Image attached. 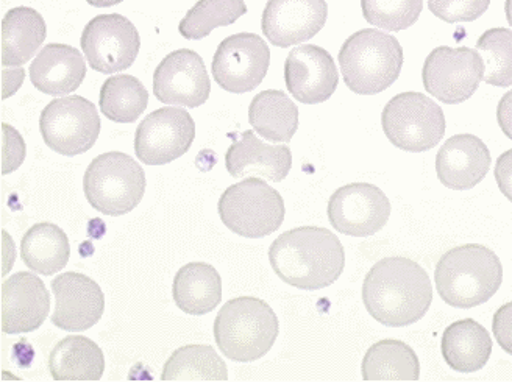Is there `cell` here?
<instances>
[{
  "mask_svg": "<svg viewBox=\"0 0 512 382\" xmlns=\"http://www.w3.org/2000/svg\"><path fill=\"white\" fill-rule=\"evenodd\" d=\"M433 286L424 267L403 256L378 261L363 283V303L378 323L400 328L424 319Z\"/></svg>",
  "mask_w": 512,
  "mask_h": 382,
  "instance_id": "cell-1",
  "label": "cell"
},
{
  "mask_svg": "<svg viewBox=\"0 0 512 382\" xmlns=\"http://www.w3.org/2000/svg\"><path fill=\"white\" fill-rule=\"evenodd\" d=\"M269 261L283 283L319 291L336 283L344 272V245L327 228H294L272 242Z\"/></svg>",
  "mask_w": 512,
  "mask_h": 382,
  "instance_id": "cell-2",
  "label": "cell"
},
{
  "mask_svg": "<svg viewBox=\"0 0 512 382\" xmlns=\"http://www.w3.org/2000/svg\"><path fill=\"white\" fill-rule=\"evenodd\" d=\"M434 283L448 306L477 308L491 300L502 286V262L486 245H458L439 259Z\"/></svg>",
  "mask_w": 512,
  "mask_h": 382,
  "instance_id": "cell-3",
  "label": "cell"
},
{
  "mask_svg": "<svg viewBox=\"0 0 512 382\" xmlns=\"http://www.w3.org/2000/svg\"><path fill=\"white\" fill-rule=\"evenodd\" d=\"M280 323L274 309L256 297L227 301L214 320V340L225 358L253 362L274 347Z\"/></svg>",
  "mask_w": 512,
  "mask_h": 382,
  "instance_id": "cell-4",
  "label": "cell"
},
{
  "mask_svg": "<svg viewBox=\"0 0 512 382\" xmlns=\"http://www.w3.org/2000/svg\"><path fill=\"white\" fill-rule=\"evenodd\" d=\"M345 85L360 96H374L397 82L403 66L399 39L375 29L353 33L339 50Z\"/></svg>",
  "mask_w": 512,
  "mask_h": 382,
  "instance_id": "cell-5",
  "label": "cell"
},
{
  "mask_svg": "<svg viewBox=\"0 0 512 382\" xmlns=\"http://www.w3.org/2000/svg\"><path fill=\"white\" fill-rule=\"evenodd\" d=\"M86 200L99 213L124 216L143 200L146 174L133 158L121 152L102 153L91 161L83 177Z\"/></svg>",
  "mask_w": 512,
  "mask_h": 382,
  "instance_id": "cell-6",
  "label": "cell"
},
{
  "mask_svg": "<svg viewBox=\"0 0 512 382\" xmlns=\"http://www.w3.org/2000/svg\"><path fill=\"white\" fill-rule=\"evenodd\" d=\"M217 209L228 230L249 239L275 233L286 213L280 192L256 177L246 178L225 189Z\"/></svg>",
  "mask_w": 512,
  "mask_h": 382,
  "instance_id": "cell-7",
  "label": "cell"
},
{
  "mask_svg": "<svg viewBox=\"0 0 512 382\" xmlns=\"http://www.w3.org/2000/svg\"><path fill=\"white\" fill-rule=\"evenodd\" d=\"M384 135L405 152H427L445 135V116L438 103L420 92H402L381 114Z\"/></svg>",
  "mask_w": 512,
  "mask_h": 382,
  "instance_id": "cell-8",
  "label": "cell"
},
{
  "mask_svg": "<svg viewBox=\"0 0 512 382\" xmlns=\"http://www.w3.org/2000/svg\"><path fill=\"white\" fill-rule=\"evenodd\" d=\"M100 127L94 103L80 96L52 100L40 117L46 146L63 156L82 155L93 149Z\"/></svg>",
  "mask_w": 512,
  "mask_h": 382,
  "instance_id": "cell-9",
  "label": "cell"
},
{
  "mask_svg": "<svg viewBox=\"0 0 512 382\" xmlns=\"http://www.w3.org/2000/svg\"><path fill=\"white\" fill-rule=\"evenodd\" d=\"M422 80L425 91L442 103L466 102L484 80L483 57L469 47H438L425 60Z\"/></svg>",
  "mask_w": 512,
  "mask_h": 382,
  "instance_id": "cell-10",
  "label": "cell"
},
{
  "mask_svg": "<svg viewBox=\"0 0 512 382\" xmlns=\"http://www.w3.org/2000/svg\"><path fill=\"white\" fill-rule=\"evenodd\" d=\"M80 46L94 71L116 74L135 63L141 38L132 21L124 16L100 15L86 24Z\"/></svg>",
  "mask_w": 512,
  "mask_h": 382,
  "instance_id": "cell-11",
  "label": "cell"
},
{
  "mask_svg": "<svg viewBox=\"0 0 512 382\" xmlns=\"http://www.w3.org/2000/svg\"><path fill=\"white\" fill-rule=\"evenodd\" d=\"M271 52L261 36L238 33L217 47L213 58L214 80L225 91L244 94L260 86L269 71Z\"/></svg>",
  "mask_w": 512,
  "mask_h": 382,
  "instance_id": "cell-12",
  "label": "cell"
},
{
  "mask_svg": "<svg viewBox=\"0 0 512 382\" xmlns=\"http://www.w3.org/2000/svg\"><path fill=\"white\" fill-rule=\"evenodd\" d=\"M196 138V124L183 108H160L136 128L135 153L147 166H164L182 158Z\"/></svg>",
  "mask_w": 512,
  "mask_h": 382,
  "instance_id": "cell-13",
  "label": "cell"
},
{
  "mask_svg": "<svg viewBox=\"0 0 512 382\" xmlns=\"http://www.w3.org/2000/svg\"><path fill=\"white\" fill-rule=\"evenodd\" d=\"M391 217V202L378 186L350 183L328 202L331 227L345 236L367 237L380 233Z\"/></svg>",
  "mask_w": 512,
  "mask_h": 382,
  "instance_id": "cell-14",
  "label": "cell"
},
{
  "mask_svg": "<svg viewBox=\"0 0 512 382\" xmlns=\"http://www.w3.org/2000/svg\"><path fill=\"white\" fill-rule=\"evenodd\" d=\"M153 92L161 103L197 108L210 99L211 82L202 57L194 50H175L153 74Z\"/></svg>",
  "mask_w": 512,
  "mask_h": 382,
  "instance_id": "cell-15",
  "label": "cell"
},
{
  "mask_svg": "<svg viewBox=\"0 0 512 382\" xmlns=\"http://www.w3.org/2000/svg\"><path fill=\"white\" fill-rule=\"evenodd\" d=\"M55 308L52 323L69 333H82L99 323L105 312V295L96 281L83 273H61L52 281Z\"/></svg>",
  "mask_w": 512,
  "mask_h": 382,
  "instance_id": "cell-16",
  "label": "cell"
},
{
  "mask_svg": "<svg viewBox=\"0 0 512 382\" xmlns=\"http://www.w3.org/2000/svg\"><path fill=\"white\" fill-rule=\"evenodd\" d=\"M325 0H269L261 29L272 46H297L314 38L327 22Z\"/></svg>",
  "mask_w": 512,
  "mask_h": 382,
  "instance_id": "cell-17",
  "label": "cell"
},
{
  "mask_svg": "<svg viewBox=\"0 0 512 382\" xmlns=\"http://www.w3.org/2000/svg\"><path fill=\"white\" fill-rule=\"evenodd\" d=\"M285 82L294 99L305 105H317L335 94L338 68L327 50L306 44L289 52Z\"/></svg>",
  "mask_w": 512,
  "mask_h": 382,
  "instance_id": "cell-18",
  "label": "cell"
},
{
  "mask_svg": "<svg viewBox=\"0 0 512 382\" xmlns=\"http://www.w3.org/2000/svg\"><path fill=\"white\" fill-rule=\"evenodd\" d=\"M0 298L2 333H33L49 315V292L33 273L18 272L4 281Z\"/></svg>",
  "mask_w": 512,
  "mask_h": 382,
  "instance_id": "cell-19",
  "label": "cell"
},
{
  "mask_svg": "<svg viewBox=\"0 0 512 382\" xmlns=\"http://www.w3.org/2000/svg\"><path fill=\"white\" fill-rule=\"evenodd\" d=\"M491 169V152L480 138L456 135L436 156V174L445 188L467 191L480 184Z\"/></svg>",
  "mask_w": 512,
  "mask_h": 382,
  "instance_id": "cell-20",
  "label": "cell"
},
{
  "mask_svg": "<svg viewBox=\"0 0 512 382\" xmlns=\"http://www.w3.org/2000/svg\"><path fill=\"white\" fill-rule=\"evenodd\" d=\"M225 166L233 178L255 175L280 183L289 175L292 153L288 146H269L255 131L247 130L227 150Z\"/></svg>",
  "mask_w": 512,
  "mask_h": 382,
  "instance_id": "cell-21",
  "label": "cell"
},
{
  "mask_svg": "<svg viewBox=\"0 0 512 382\" xmlns=\"http://www.w3.org/2000/svg\"><path fill=\"white\" fill-rule=\"evenodd\" d=\"M86 64L80 50L66 44H47L30 66V80L47 96H68L85 80Z\"/></svg>",
  "mask_w": 512,
  "mask_h": 382,
  "instance_id": "cell-22",
  "label": "cell"
},
{
  "mask_svg": "<svg viewBox=\"0 0 512 382\" xmlns=\"http://www.w3.org/2000/svg\"><path fill=\"white\" fill-rule=\"evenodd\" d=\"M441 351L442 358L455 372H478L491 359L492 339L488 329L475 320H458L445 328Z\"/></svg>",
  "mask_w": 512,
  "mask_h": 382,
  "instance_id": "cell-23",
  "label": "cell"
},
{
  "mask_svg": "<svg viewBox=\"0 0 512 382\" xmlns=\"http://www.w3.org/2000/svg\"><path fill=\"white\" fill-rule=\"evenodd\" d=\"M172 295L186 314H210L222 300L221 275L207 262H189L175 275Z\"/></svg>",
  "mask_w": 512,
  "mask_h": 382,
  "instance_id": "cell-24",
  "label": "cell"
},
{
  "mask_svg": "<svg viewBox=\"0 0 512 382\" xmlns=\"http://www.w3.org/2000/svg\"><path fill=\"white\" fill-rule=\"evenodd\" d=\"M49 370L55 381H99L105 372L104 351L88 337H64L50 351Z\"/></svg>",
  "mask_w": 512,
  "mask_h": 382,
  "instance_id": "cell-25",
  "label": "cell"
},
{
  "mask_svg": "<svg viewBox=\"0 0 512 382\" xmlns=\"http://www.w3.org/2000/svg\"><path fill=\"white\" fill-rule=\"evenodd\" d=\"M43 16L29 7L7 11L2 19V66H22L29 63L46 39Z\"/></svg>",
  "mask_w": 512,
  "mask_h": 382,
  "instance_id": "cell-26",
  "label": "cell"
},
{
  "mask_svg": "<svg viewBox=\"0 0 512 382\" xmlns=\"http://www.w3.org/2000/svg\"><path fill=\"white\" fill-rule=\"evenodd\" d=\"M249 122L253 130L267 141L286 144L299 128V108L285 92L269 89L253 97Z\"/></svg>",
  "mask_w": 512,
  "mask_h": 382,
  "instance_id": "cell-27",
  "label": "cell"
},
{
  "mask_svg": "<svg viewBox=\"0 0 512 382\" xmlns=\"http://www.w3.org/2000/svg\"><path fill=\"white\" fill-rule=\"evenodd\" d=\"M21 258L32 272L50 276L68 266L69 239L55 223H36L21 241Z\"/></svg>",
  "mask_w": 512,
  "mask_h": 382,
  "instance_id": "cell-28",
  "label": "cell"
},
{
  "mask_svg": "<svg viewBox=\"0 0 512 382\" xmlns=\"http://www.w3.org/2000/svg\"><path fill=\"white\" fill-rule=\"evenodd\" d=\"M361 372L366 381H417L420 362L416 351L402 340L384 339L367 350Z\"/></svg>",
  "mask_w": 512,
  "mask_h": 382,
  "instance_id": "cell-29",
  "label": "cell"
},
{
  "mask_svg": "<svg viewBox=\"0 0 512 382\" xmlns=\"http://www.w3.org/2000/svg\"><path fill=\"white\" fill-rule=\"evenodd\" d=\"M163 381H227L228 370L210 345H186L171 354L163 367Z\"/></svg>",
  "mask_w": 512,
  "mask_h": 382,
  "instance_id": "cell-30",
  "label": "cell"
},
{
  "mask_svg": "<svg viewBox=\"0 0 512 382\" xmlns=\"http://www.w3.org/2000/svg\"><path fill=\"white\" fill-rule=\"evenodd\" d=\"M100 111L110 121L133 124L149 105V92L132 75H114L102 85L99 97Z\"/></svg>",
  "mask_w": 512,
  "mask_h": 382,
  "instance_id": "cell-31",
  "label": "cell"
},
{
  "mask_svg": "<svg viewBox=\"0 0 512 382\" xmlns=\"http://www.w3.org/2000/svg\"><path fill=\"white\" fill-rule=\"evenodd\" d=\"M244 0H199L178 25L185 39H202L217 27H227L246 15Z\"/></svg>",
  "mask_w": 512,
  "mask_h": 382,
  "instance_id": "cell-32",
  "label": "cell"
},
{
  "mask_svg": "<svg viewBox=\"0 0 512 382\" xmlns=\"http://www.w3.org/2000/svg\"><path fill=\"white\" fill-rule=\"evenodd\" d=\"M477 49L484 61V82L498 88L512 86V30L500 27L484 32Z\"/></svg>",
  "mask_w": 512,
  "mask_h": 382,
  "instance_id": "cell-33",
  "label": "cell"
},
{
  "mask_svg": "<svg viewBox=\"0 0 512 382\" xmlns=\"http://www.w3.org/2000/svg\"><path fill=\"white\" fill-rule=\"evenodd\" d=\"M361 8L369 24L400 32L416 24L424 10V0H361Z\"/></svg>",
  "mask_w": 512,
  "mask_h": 382,
  "instance_id": "cell-34",
  "label": "cell"
},
{
  "mask_svg": "<svg viewBox=\"0 0 512 382\" xmlns=\"http://www.w3.org/2000/svg\"><path fill=\"white\" fill-rule=\"evenodd\" d=\"M489 5L491 0H428L431 13L448 24L477 21Z\"/></svg>",
  "mask_w": 512,
  "mask_h": 382,
  "instance_id": "cell-35",
  "label": "cell"
},
{
  "mask_svg": "<svg viewBox=\"0 0 512 382\" xmlns=\"http://www.w3.org/2000/svg\"><path fill=\"white\" fill-rule=\"evenodd\" d=\"M27 155L24 138L18 130L8 124H2V175L15 172Z\"/></svg>",
  "mask_w": 512,
  "mask_h": 382,
  "instance_id": "cell-36",
  "label": "cell"
},
{
  "mask_svg": "<svg viewBox=\"0 0 512 382\" xmlns=\"http://www.w3.org/2000/svg\"><path fill=\"white\" fill-rule=\"evenodd\" d=\"M492 333L502 350L512 356V301L495 312L492 319Z\"/></svg>",
  "mask_w": 512,
  "mask_h": 382,
  "instance_id": "cell-37",
  "label": "cell"
},
{
  "mask_svg": "<svg viewBox=\"0 0 512 382\" xmlns=\"http://www.w3.org/2000/svg\"><path fill=\"white\" fill-rule=\"evenodd\" d=\"M498 189L512 203V149L500 155L494 169Z\"/></svg>",
  "mask_w": 512,
  "mask_h": 382,
  "instance_id": "cell-38",
  "label": "cell"
},
{
  "mask_svg": "<svg viewBox=\"0 0 512 382\" xmlns=\"http://www.w3.org/2000/svg\"><path fill=\"white\" fill-rule=\"evenodd\" d=\"M497 121L506 138L512 141V91L506 92L498 102Z\"/></svg>",
  "mask_w": 512,
  "mask_h": 382,
  "instance_id": "cell-39",
  "label": "cell"
},
{
  "mask_svg": "<svg viewBox=\"0 0 512 382\" xmlns=\"http://www.w3.org/2000/svg\"><path fill=\"white\" fill-rule=\"evenodd\" d=\"M25 72L24 69L19 68L15 71H2V99H8V97L21 88L22 82H24Z\"/></svg>",
  "mask_w": 512,
  "mask_h": 382,
  "instance_id": "cell-40",
  "label": "cell"
},
{
  "mask_svg": "<svg viewBox=\"0 0 512 382\" xmlns=\"http://www.w3.org/2000/svg\"><path fill=\"white\" fill-rule=\"evenodd\" d=\"M89 5L97 8L113 7V5L121 4L124 0H86Z\"/></svg>",
  "mask_w": 512,
  "mask_h": 382,
  "instance_id": "cell-41",
  "label": "cell"
},
{
  "mask_svg": "<svg viewBox=\"0 0 512 382\" xmlns=\"http://www.w3.org/2000/svg\"><path fill=\"white\" fill-rule=\"evenodd\" d=\"M505 11L506 19H508L509 25L512 27V0H506Z\"/></svg>",
  "mask_w": 512,
  "mask_h": 382,
  "instance_id": "cell-42",
  "label": "cell"
}]
</instances>
